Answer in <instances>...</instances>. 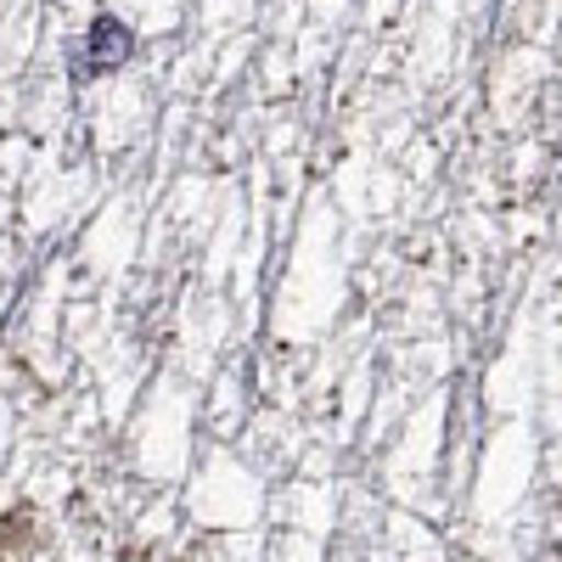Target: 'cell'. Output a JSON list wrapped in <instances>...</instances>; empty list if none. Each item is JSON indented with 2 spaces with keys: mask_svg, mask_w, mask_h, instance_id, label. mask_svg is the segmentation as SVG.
<instances>
[{
  "mask_svg": "<svg viewBox=\"0 0 562 562\" xmlns=\"http://www.w3.org/2000/svg\"><path fill=\"white\" fill-rule=\"evenodd\" d=\"M135 23H124L119 12H97L79 34V74L85 79H108L124 63H135Z\"/></svg>",
  "mask_w": 562,
  "mask_h": 562,
  "instance_id": "1",
  "label": "cell"
}]
</instances>
